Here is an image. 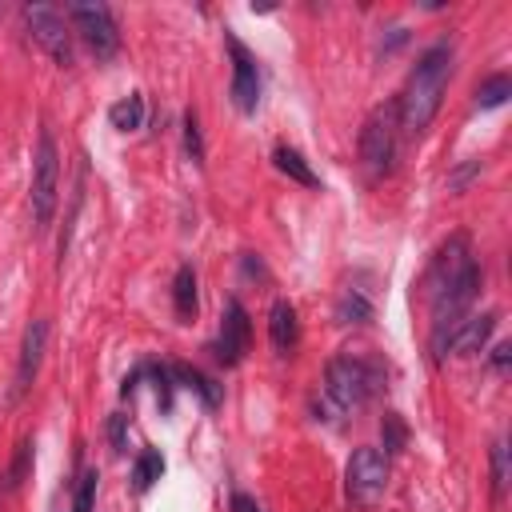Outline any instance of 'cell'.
<instances>
[{
  "label": "cell",
  "instance_id": "cell-7",
  "mask_svg": "<svg viewBox=\"0 0 512 512\" xmlns=\"http://www.w3.org/2000/svg\"><path fill=\"white\" fill-rule=\"evenodd\" d=\"M68 20H72V28L80 32V40H84L100 60L116 56L120 32H116V20H112L108 4H72V8H68Z\"/></svg>",
  "mask_w": 512,
  "mask_h": 512
},
{
  "label": "cell",
  "instance_id": "cell-24",
  "mask_svg": "<svg viewBox=\"0 0 512 512\" xmlns=\"http://www.w3.org/2000/svg\"><path fill=\"white\" fill-rule=\"evenodd\" d=\"M96 468H88L84 476H80V484H76V504H72V512H88L92 508V492H96Z\"/></svg>",
  "mask_w": 512,
  "mask_h": 512
},
{
  "label": "cell",
  "instance_id": "cell-22",
  "mask_svg": "<svg viewBox=\"0 0 512 512\" xmlns=\"http://www.w3.org/2000/svg\"><path fill=\"white\" fill-rule=\"evenodd\" d=\"M380 436H384V456H388V452H400V448L408 444V428H404V420H400L396 412H388V416H384Z\"/></svg>",
  "mask_w": 512,
  "mask_h": 512
},
{
  "label": "cell",
  "instance_id": "cell-6",
  "mask_svg": "<svg viewBox=\"0 0 512 512\" xmlns=\"http://www.w3.org/2000/svg\"><path fill=\"white\" fill-rule=\"evenodd\" d=\"M24 24H28L32 40H36L60 68L72 64V32H68L64 16H60L52 4H28V8H24Z\"/></svg>",
  "mask_w": 512,
  "mask_h": 512
},
{
  "label": "cell",
  "instance_id": "cell-8",
  "mask_svg": "<svg viewBox=\"0 0 512 512\" xmlns=\"http://www.w3.org/2000/svg\"><path fill=\"white\" fill-rule=\"evenodd\" d=\"M248 340H252V324H248V312L236 296L224 300V316H220V336L212 340V356L224 364V368H236L248 352Z\"/></svg>",
  "mask_w": 512,
  "mask_h": 512
},
{
  "label": "cell",
  "instance_id": "cell-15",
  "mask_svg": "<svg viewBox=\"0 0 512 512\" xmlns=\"http://www.w3.org/2000/svg\"><path fill=\"white\" fill-rule=\"evenodd\" d=\"M168 372H172V380H180L188 392H196V396L204 400V408H216V404H220V388H216L200 368H192V364H172Z\"/></svg>",
  "mask_w": 512,
  "mask_h": 512
},
{
  "label": "cell",
  "instance_id": "cell-27",
  "mask_svg": "<svg viewBox=\"0 0 512 512\" xmlns=\"http://www.w3.org/2000/svg\"><path fill=\"white\" fill-rule=\"evenodd\" d=\"M232 512H264V504L256 496H248V492H236L232 496Z\"/></svg>",
  "mask_w": 512,
  "mask_h": 512
},
{
  "label": "cell",
  "instance_id": "cell-5",
  "mask_svg": "<svg viewBox=\"0 0 512 512\" xmlns=\"http://www.w3.org/2000/svg\"><path fill=\"white\" fill-rule=\"evenodd\" d=\"M344 488H348V500L356 508H376L384 488H388V456L380 448H356L348 468H344Z\"/></svg>",
  "mask_w": 512,
  "mask_h": 512
},
{
  "label": "cell",
  "instance_id": "cell-4",
  "mask_svg": "<svg viewBox=\"0 0 512 512\" xmlns=\"http://www.w3.org/2000/svg\"><path fill=\"white\" fill-rule=\"evenodd\" d=\"M396 128H400V116H396V104H380L368 112L364 128H360V160L372 176H388L392 172V160H396Z\"/></svg>",
  "mask_w": 512,
  "mask_h": 512
},
{
  "label": "cell",
  "instance_id": "cell-19",
  "mask_svg": "<svg viewBox=\"0 0 512 512\" xmlns=\"http://www.w3.org/2000/svg\"><path fill=\"white\" fill-rule=\"evenodd\" d=\"M336 320L340 324H368L372 320V304L360 292H344L340 304H336Z\"/></svg>",
  "mask_w": 512,
  "mask_h": 512
},
{
  "label": "cell",
  "instance_id": "cell-14",
  "mask_svg": "<svg viewBox=\"0 0 512 512\" xmlns=\"http://www.w3.org/2000/svg\"><path fill=\"white\" fill-rule=\"evenodd\" d=\"M172 304H176V316H180V320H192V316H196L200 300H196V272H192V264H180V268H176Z\"/></svg>",
  "mask_w": 512,
  "mask_h": 512
},
{
  "label": "cell",
  "instance_id": "cell-18",
  "mask_svg": "<svg viewBox=\"0 0 512 512\" xmlns=\"http://www.w3.org/2000/svg\"><path fill=\"white\" fill-rule=\"evenodd\" d=\"M508 96H512V80H508L504 72L488 76V80L476 88V104H480V108H500Z\"/></svg>",
  "mask_w": 512,
  "mask_h": 512
},
{
  "label": "cell",
  "instance_id": "cell-17",
  "mask_svg": "<svg viewBox=\"0 0 512 512\" xmlns=\"http://www.w3.org/2000/svg\"><path fill=\"white\" fill-rule=\"evenodd\" d=\"M160 476H164V456H160L156 448H144V452L136 456V464H132V484H136V492H148Z\"/></svg>",
  "mask_w": 512,
  "mask_h": 512
},
{
  "label": "cell",
  "instance_id": "cell-20",
  "mask_svg": "<svg viewBox=\"0 0 512 512\" xmlns=\"http://www.w3.org/2000/svg\"><path fill=\"white\" fill-rule=\"evenodd\" d=\"M28 456H32V440H20V448H16V460H12V468L4 472V484H0V496H8V492H16V488L24 484V476H28Z\"/></svg>",
  "mask_w": 512,
  "mask_h": 512
},
{
  "label": "cell",
  "instance_id": "cell-1",
  "mask_svg": "<svg viewBox=\"0 0 512 512\" xmlns=\"http://www.w3.org/2000/svg\"><path fill=\"white\" fill-rule=\"evenodd\" d=\"M448 76H452V44L440 40V44H432V48L416 60V68L408 72L404 96L396 100V116H400V128H404L408 136H420V132L432 124V116L440 112Z\"/></svg>",
  "mask_w": 512,
  "mask_h": 512
},
{
  "label": "cell",
  "instance_id": "cell-12",
  "mask_svg": "<svg viewBox=\"0 0 512 512\" xmlns=\"http://www.w3.org/2000/svg\"><path fill=\"white\" fill-rule=\"evenodd\" d=\"M268 340L276 348V356H288L300 340V320H296V308L288 300H276L272 312H268Z\"/></svg>",
  "mask_w": 512,
  "mask_h": 512
},
{
  "label": "cell",
  "instance_id": "cell-23",
  "mask_svg": "<svg viewBox=\"0 0 512 512\" xmlns=\"http://www.w3.org/2000/svg\"><path fill=\"white\" fill-rule=\"evenodd\" d=\"M504 484H508V448H504V440L492 448V492H496V500L504 496Z\"/></svg>",
  "mask_w": 512,
  "mask_h": 512
},
{
  "label": "cell",
  "instance_id": "cell-2",
  "mask_svg": "<svg viewBox=\"0 0 512 512\" xmlns=\"http://www.w3.org/2000/svg\"><path fill=\"white\" fill-rule=\"evenodd\" d=\"M324 384H328V396H332V404H336L340 412H356V408H364L368 396L376 392L380 372H376L368 360L344 352V356H332V360H328Z\"/></svg>",
  "mask_w": 512,
  "mask_h": 512
},
{
  "label": "cell",
  "instance_id": "cell-10",
  "mask_svg": "<svg viewBox=\"0 0 512 512\" xmlns=\"http://www.w3.org/2000/svg\"><path fill=\"white\" fill-rule=\"evenodd\" d=\"M228 52H232V104L240 112H256V104H260V72H256V60H252V52L236 36H228Z\"/></svg>",
  "mask_w": 512,
  "mask_h": 512
},
{
  "label": "cell",
  "instance_id": "cell-3",
  "mask_svg": "<svg viewBox=\"0 0 512 512\" xmlns=\"http://www.w3.org/2000/svg\"><path fill=\"white\" fill-rule=\"evenodd\" d=\"M56 192H60V152L48 128L36 136V156H32V220L44 232L56 212Z\"/></svg>",
  "mask_w": 512,
  "mask_h": 512
},
{
  "label": "cell",
  "instance_id": "cell-13",
  "mask_svg": "<svg viewBox=\"0 0 512 512\" xmlns=\"http://www.w3.org/2000/svg\"><path fill=\"white\" fill-rule=\"evenodd\" d=\"M272 160H276V168H280L288 180H296V184H304V188H320V176L308 168V160H304L296 148H288V144H276Z\"/></svg>",
  "mask_w": 512,
  "mask_h": 512
},
{
  "label": "cell",
  "instance_id": "cell-26",
  "mask_svg": "<svg viewBox=\"0 0 512 512\" xmlns=\"http://www.w3.org/2000/svg\"><path fill=\"white\" fill-rule=\"evenodd\" d=\"M476 172H480V160H468V164H464V168H460V172L448 180V188H452V192H460V188H464V184H468Z\"/></svg>",
  "mask_w": 512,
  "mask_h": 512
},
{
  "label": "cell",
  "instance_id": "cell-21",
  "mask_svg": "<svg viewBox=\"0 0 512 512\" xmlns=\"http://www.w3.org/2000/svg\"><path fill=\"white\" fill-rule=\"evenodd\" d=\"M184 152L192 156V164H204V140H200V116H196V108L184 112Z\"/></svg>",
  "mask_w": 512,
  "mask_h": 512
},
{
  "label": "cell",
  "instance_id": "cell-28",
  "mask_svg": "<svg viewBox=\"0 0 512 512\" xmlns=\"http://www.w3.org/2000/svg\"><path fill=\"white\" fill-rule=\"evenodd\" d=\"M508 356H512V348H508V344H496V352H492V364H496V368H508Z\"/></svg>",
  "mask_w": 512,
  "mask_h": 512
},
{
  "label": "cell",
  "instance_id": "cell-9",
  "mask_svg": "<svg viewBox=\"0 0 512 512\" xmlns=\"http://www.w3.org/2000/svg\"><path fill=\"white\" fill-rule=\"evenodd\" d=\"M44 344H48V320H32L24 328V340H20V364H16V380H12L8 404H16L32 388V380L40 372V360H44Z\"/></svg>",
  "mask_w": 512,
  "mask_h": 512
},
{
  "label": "cell",
  "instance_id": "cell-16",
  "mask_svg": "<svg viewBox=\"0 0 512 512\" xmlns=\"http://www.w3.org/2000/svg\"><path fill=\"white\" fill-rule=\"evenodd\" d=\"M108 120H112V128H120V132H136V128L144 124V96L132 92V96L116 100V104L108 108Z\"/></svg>",
  "mask_w": 512,
  "mask_h": 512
},
{
  "label": "cell",
  "instance_id": "cell-11",
  "mask_svg": "<svg viewBox=\"0 0 512 512\" xmlns=\"http://www.w3.org/2000/svg\"><path fill=\"white\" fill-rule=\"evenodd\" d=\"M492 328H496V312H480V316L460 320V324L452 328V336H448V352H460V356L480 352V348L488 344Z\"/></svg>",
  "mask_w": 512,
  "mask_h": 512
},
{
  "label": "cell",
  "instance_id": "cell-25",
  "mask_svg": "<svg viewBox=\"0 0 512 512\" xmlns=\"http://www.w3.org/2000/svg\"><path fill=\"white\" fill-rule=\"evenodd\" d=\"M108 440H112V452L128 448V416H112L108 420Z\"/></svg>",
  "mask_w": 512,
  "mask_h": 512
}]
</instances>
